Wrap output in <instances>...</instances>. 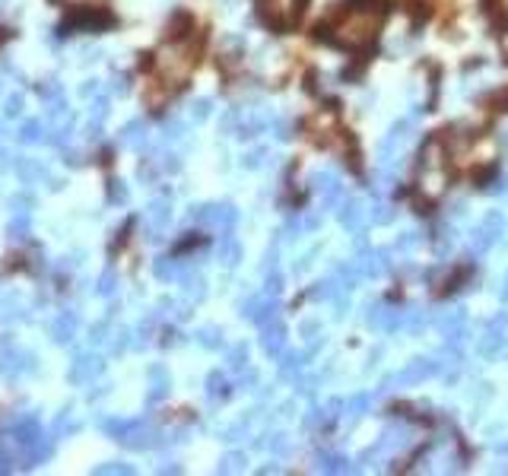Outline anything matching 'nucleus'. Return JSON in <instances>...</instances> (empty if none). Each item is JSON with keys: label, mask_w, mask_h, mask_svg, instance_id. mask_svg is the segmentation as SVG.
<instances>
[{"label": "nucleus", "mask_w": 508, "mask_h": 476, "mask_svg": "<svg viewBox=\"0 0 508 476\" xmlns=\"http://www.w3.org/2000/svg\"><path fill=\"white\" fill-rule=\"evenodd\" d=\"M502 229H505V219H502V213H486V219L480 222L477 229H473V232H470V238H467L470 251H473V254H486V251L499 242Z\"/></svg>", "instance_id": "nucleus-1"}, {"label": "nucleus", "mask_w": 508, "mask_h": 476, "mask_svg": "<svg viewBox=\"0 0 508 476\" xmlns=\"http://www.w3.org/2000/svg\"><path fill=\"white\" fill-rule=\"evenodd\" d=\"M505 327H508V314H496L493 321H489V330H486V336L480 340V356L483 359H496V356H502L508 346V336H505Z\"/></svg>", "instance_id": "nucleus-2"}, {"label": "nucleus", "mask_w": 508, "mask_h": 476, "mask_svg": "<svg viewBox=\"0 0 508 476\" xmlns=\"http://www.w3.org/2000/svg\"><path fill=\"white\" fill-rule=\"evenodd\" d=\"M442 368H445V362L413 359L410 365L404 368V372H400V375H394V381H397V384H420V381H426V378H435Z\"/></svg>", "instance_id": "nucleus-3"}, {"label": "nucleus", "mask_w": 508, "mask_h": 476, "mask_svg": "<svg viewBox=\"0 0 508 476\" xmlns=\"http://www.w3.org/2000/svg\"><path fill=\"white\" fill-rule=\"evenodd\" d=\"M406 131H410L406 121H400V124L391 127V133H388V137L382 140V146H378V159H382V162H391V159H394V153H397V149L406 143Z\"/></svg>", "instance_id": "nucleus-4"}, {"label": "nucleus", "mask_w": 508, "mask_h": 476, "mask_svg": "<svg viewBox=\"0 0 508 476\" xmlns=\"http://www.w3.org/2000/svg\"><path fill=\"white\" fill-rule=\"evenodd\" d=\"M261 343H264V350L270 352V356H280L283 346H286V327H283L280 321L264 324V327H261Z\"/></svg>", "instance_id": "nucleus-5"}, {"label": "nucleus", "mask_w": 508, "mask_h": 476, "mask_svg": "<svg viewBox=\"0 0 508 476\" xmlns=\"http://www.w3.org/2000/svg\"><path fill=\"white\" fill-rule=\"evenodd\" d=\"M337 219H340V222H344L350 232H359V229H362V219H366V210H362L359 200H350V197H346V200L340 203V210H337Z\"/></svg>", "instance_id": "nucleus-6"}, {"label": "nucleus", "mask_w": 508, "mask_h": 476, "mask_svg": "<svg viewBox=\"0 0 508 476\" xmlns=\"http://www.w3.org/2000/svg\"><path fill=\"white\" fill-rule=\"evenodd\" d=\"M470 274H473V267H470V264H467V267H464V264H461V267H454L451 274H448L445 280H442V289H435V296H438V298H448V296H454V292H461V286L467 283Z\"/></svg>", "instance_id": "nucleus-7"}, {"label": "nucleus", "mask_w": 508, "mask_h": 476, "mask_svg": "<svg viewBox=\"0 0 508 476\" xmlns=\"http://www.w3.org/2000/svg\"><path fill=\"white\" fill-rule=\"evenodd\" d=\"M352 13H368V16H391L394 0H344Z\"/></svg>", "instance_id": "nucleus-8"}, {"label": "nucleus", "mask_w": 508, "mask_h": 476, "mask_svg": "<svg viewBox=\"0 0 508 476\" xmlns=\"http://www.w3.org/2000/svg\"><path fill=\"white\" fill-rule=\"evenodd\" d=\"M248 314L251 321H254V324H261V327H264V324H270V321H276L280 318V305L276 302H261V298H254V302H248Z\"/></svg>", "instance_id": "nucleus-9"}, {"label": "nucleus", "mask_w": 508, "mask_h": 476, "mask_svg": "<svg viewBox=\"0 0 508 476\" xmlns=\"http://www.w3.org/2000/svg\"><path fill=\"white\" fill-rule=\"evenodd\" d=\"M337 140L344 146V156H346V165H350L352 172H362V162H359V140H356V133L352 131H337Z\"/></svg>", "instance_id": "nucleus-10"}, {"label": "nucleus", "mask_w": 508, "mask_h": 476, "mask_svg": "<svg viewBox=\"0 0 508 476\" xmlns=\"http://www.w3.org/2000/svg\"><path fill=\"white\" fill-rule=\"evenodd\" d=\"M305 359H308V356H299V352H280V375L296 381L299 372H302V365H305Z\"/></svg>", "instance_id": "nucleus-11"}, {"label": "nucleus", "mask_w": 508, "mask_h": 476, "mask_svg": "<svg viewBox=\"0 0 508 476\" xmlns=\"http://www.w3.org/2000/svg\"><path fill=\"white\" fill-rule=\"evenodd\" d=\"M368 406H372V397H368V394H356V397L346 400L344 413H346V419H350V422H356L359 416H366V413H368Z\"/></svg>", "instance_id": "nucleus-12"}, {"label": "nucleus", "mask_w": 508, "mask_h": 476, "mask_svg": "<svg viewBox=\"0 0 508 476\" xmlns=\"http://www.w3.org/2000/svg\"><path fill=\"white\" fill-rule=\"evenodd\" d=\"M410 207H413V213H420V216H432V213L438 210V203L432 200V197H426L422 191H413V194H410Z\"/></svg>", "instance_id": "nucleus-13"}, {"label": "nucleus", "mask_w": 508, "mask_h": 476, "mask_svg": "<svg viewBox=\"0 0 508 476\" xmlns=\"http://www.w3.org/2000/svg\"><path fill=\"white\" fill-rule=\"evenodd\" d=\"M321 470L324 473H346L350 464H346L344 454H321Z\"/></svg>", "instance_id": "nucleus-14"}, {"label": "nucleus", "mask_w": 508, "mask_h": 476, "mask_svg": "<svg viewBox=\"0 0 508 476\" xmlns=\"http://www.w3.org/2000/svg\"><path fill=\"white\" fill-rule=\"evenodd\" d=\"M486 108H493L496 115H505L508 111V86H499L489 93V99H486Z\"/></svg>", "instance_id": "nucleus-15"}, {"label": "nucleus", "mask_w": 508, "mask_h": 476, "mask_svg": "<svg viewBox=\"0 0 508 476\" xmlns=\"http://www.w3.org/2000/svg\"><path fill=\"white\" fill-rule=\"evenodd\" d=\"M493 178H496V165H477V169H470V181L477 188H489Z\"/></svg>", "instance_id": "nucleus-16"}, {"label": "nucleus", "mask_w": 508, "mask_h": 476, "mask_svg": "<svg viewBox=\"0 0 508 476\" xmlns=\"http://www.w3.org/2000/svg\"><path fill=\"white\" fill-rule=\"evenodd\" d=\"M394 219V210L388 207V203L375 200V213H372V222H378V226H384V222H391Z\"/></svg>", "instance_id": "nucleus-17"}, {"label": "nucleus", "mask_w": 508, "mask_h": 476, "mask_svg": "<svg viewBox=\"0 0 508 476\" xmlns=\"http://www.w3.org/2000/svg\"><path fill=\"white\" fill-rule=\"evenodd\" d=\"M422 238H420V232H404V238L397 242V251H410V248H416Z\"/></svg>", "instance_id": "nucleus-18"}, {"label": "nucleus", "mask_w": 508, "mask_h": 476, "mask_svg": "<svg viewBox=\"0 0 508 476\" xmlns=\"http://www.w3.org/2000/svg\"><path fill=\"white\" fill-rule=\"evenodd\" d=\"M267 156H270V153H267V149L261 146V149H254V153H251V156L245 159V165H248V169H258V165L267 162Z\"/></svg>", "instance_id": "nucleus-19"}, {"label": "nucleus", "mask_w": 508, "mask_h": 476, "mask_svg": "<svg viewBox=\"0 0 508 476\" xmlns=\"http://www.w3.org/2000/svg\"><path fill=\"white\" fill-rule=\"evenodd\" d=\"M270 448H274V451L280 454V457H286V454L292 451V448H290V441H286V435H274V441H270Z\"/></svg>", "instance_id": "nucleus-20"}, {"label": "nucleus", "mask_w": 508, "mask_h": 476, "mask_svg": "<svg viewBox=\"0 0 508 476\" xmlns=\"http://www.w3.org/2000/svg\"><path fill=\"white\" fill-rule=\"evenodd\" d=\"M267 292H270V296H276V292H280L283 289V276L280 274H274V270H270V276H267Z\"/></svg>", "instance_id": "nucleus-21"}, {"label": "nucleus", "mask_w": 508, "mask_h": 476, "mask_svg": "<svg viewBox=\"0 0 508 476\" xmlns=\"http://www.w3.org/2000/svg\"><path fill=\"white\" fill-rule=\"evenodd\" d=\"M321 334V324L318 321H305L302 324V336H308V340H312V336H318Z\"/></svg>", "instance_id": "nucleus-22"}, {"label": "nucleus", "mask_w": 508, "mask_h": 476, "mask_svg": "<svg viewBox=\"0 0 508 476\" xmlns=\"http://www.w3.org/2000/svg\"><path fill=\"white\" fill-rule=\"evenodd\" d=\"M305 93H321V86H318V73H305Z\"/></svg>", "instance_id": "nucleus-23"}, {"label": "nucleus", "mask_w": 508, "mask_h": 476, "mask_svg": "<svg viewBox=\"0 0 508 476\" xmlns=\"http://www.w3.org/2000/svg\"><path fill=\"white\" fill-rule=\"evenodd\" d=\"M276 131H280V133H276L280 140H290V137H292V124H290V121H283V117H280V124H276Z\"/></svg>", "instance_id": "nucleus-24"}, {"label": "nucleus", "mask_w": 508, "mask_h": 476, "mask_svg": "<svg viewBox=\"0 0 508 476\" xmlns=\"http://www.w3.org/2000/svg\"><path fill=\"white\" fill-rule=\"evenodd\" d=\"M502 302H508V276H505V289H502Z\"/></svg>", "instance_id": "nucleus-25"}, {"label": "nucleus", "mask_w": 508, "mask_h": 476, "mask_svg": "<svg viewBox=\"0 0 508 476\" xmlns=\"http://www.w3.org/2000/svg\"><path fill=\"white\" fill-rule=\"evenodd\" d=\"M502 140H505V146H508V131H505V137H502Z\"/></svg>", "instance_id": "nucleus-26"}, {"label": "nucleus", "mask_w": 508, "mask_h": 476, "mask_svg": "<svg viewBox=\"0 0 508 476\" xmlns=\"http://www.w3.org/2000/svg\"><path fill=\"white\" fill-rule=\"evenodd\" d=\"M505 29H508V19H505Z\"/></svg>", "instance_id": "nucleus-27"}]
</instances>
